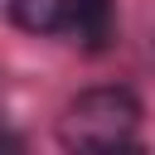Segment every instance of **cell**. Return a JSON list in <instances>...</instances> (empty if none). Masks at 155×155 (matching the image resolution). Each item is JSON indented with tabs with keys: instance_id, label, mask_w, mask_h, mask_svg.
<instances>
[{
	"instance_id": "obj_3",
	"label": "cell",
	"mask_w": 155,
	"mask_h": 155,
	"mask_svg": "<svg viewBox=\"0 0 155 155\" xmlns=\"http://www.w3.org/2000/svg\"><path fill=\"white\" fill-rule=\"evenodd\" d=\"M5 10L24 34H68L73 0H5Z\"/></svg>"
},
{
	"instance_id": "obj_2",
	"label": "cell",
	"mask_w": 155,
	"mask_h": 155,
	"mask_svg": "<svg viewBox=\"0 0 155 155\" xmlns=\"http://www.w3.org/2000/svg\"><path fill=\"white\" fill-rule=\"evenodd\" d=\"M68 39L78 48H87V53H102L116 39V0H73Z\"/></svg>"
},
{
	"instance_id": "obj_1",
	"label": "cell",
	"mask_w": 155,
	"mask_h": 155,
	"mask_svg": "<svg viewBox=\"0 0 155 155\" xmlns=\"http://www.w3.org/2000/svg\"><path fill=\"white\" fill-rule=\"evenodd\" d=\"M140 131V102L131 87H87L58 116L63 150H126Z\"/></svg>"
}]
</instances>
